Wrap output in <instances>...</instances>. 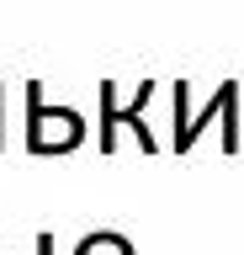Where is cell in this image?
<instances>
[{
	"label": "cell",
	"mask_w": 244,
	"mask_h": 255,
	"mask_svg": "<svg viewBox=\"0 0 244 255\" xmlns=\"http://www.w3.org/2000/svg\"><path fill=\"white\" fill-rule=\"evenodd\" d=\"M234 107H239V85H234V80H223V91L212 96V107L202 112L196 123L175 128V149H180V154H186V149H191V143H196V133H202V128H207V123H218V117H223V149H228V154H234V149H239V138H234Z\"/></svg>",
	"instance_id": "obj_3"
},
{
	"label": "cell",
	"mask_w": 244,
	"mask_h": 255,
	"mask_svg": "<svg viewBox=\"0 0 244 255\" xmlns=\"http://www.w3.org/2000/svg\"><path fill=\"white\" fill-rule=\"evenodd\" d=\"M149 96H154V80H144V85H138V101H133L128 112H117V91H112V80H101V112H106V128H101V149H112L117 123H128L149 154L160 149V138H154V133H149V123H144V101H149Z\"/></svg>",
	"instance_id": "obj_2"
},
{
	"label": "cell",
	"mask_w": 244,
	"mask_h": 255,
	"mask_svg": "<svg viewBox=\"0 0 244 255\" xmlns=\"http://www.w3.org/2000/svg\"><path fill=\"white\" fill-rule=\"evenodd\" d=\"M0 149H5V128H0Z\"/></svg>",
	"instance_id": "obj_5"
},
{
	"label": "cell",
	"mask_w": 244,
	"mask_h": 255,
	"mask_svg": "<svg viewBox=\"0 0 244 255\" xmlns=\"http://www.w3.org/2000/svg\"><path fill=\"white\" fill-rule=\"evenodd\" d=\"M85 138V123L75 107H43V91L27 85V149L32 154H69Z\"/></svg>",
	"instance_id": "obj_1"
},
{
	"label": "cell",
	"mask_w": 244,
	"mask_h": 255,
	"mask_svg": "<svg viewBox=\"0 0 244 255\" xmlns=\"http://www.w3.org/2000/svg\"><path fill=\"white\" fill-rule=\"evenodd\" d=\"M37 255H53V234H48V229L37 234Z\"/></svg>",
	"instance_id": "obj_4"
}]
</instances>
